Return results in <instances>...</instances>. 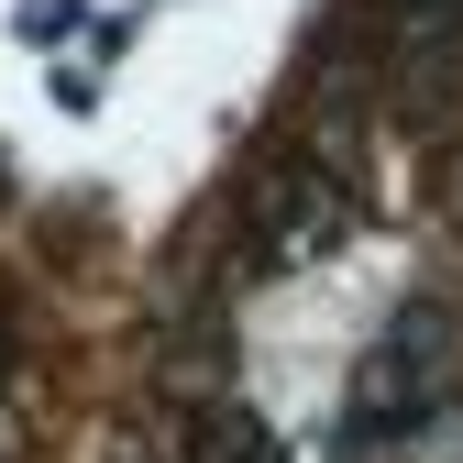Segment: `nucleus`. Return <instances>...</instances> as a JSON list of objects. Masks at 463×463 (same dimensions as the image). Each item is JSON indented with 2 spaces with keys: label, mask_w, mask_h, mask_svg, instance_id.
<instances>
[{
  "label": "nucleus",
  "mask_w": 463,
  "mask_h": 463,
  "mask_svg": "<svg viewBox=\"0 0 463 463\" xmlns=\"http://www.w3.org/2000/svg\"><path fill=\"white\" fill-rule=\"evenodd\" d=\"M441 342H452V331H441L430 298L386 320L375 364H364V386H354V441H397V430H420V420L441 409V386H452V354H441Z\"/></svg>",
  "instance_id": "f257e3e1"
}]
</instances>
